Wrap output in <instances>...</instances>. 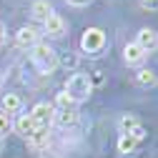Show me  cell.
I'll return each instance as SVG.
<instances>
[{
  "label": "cell",
  "mask_w": 158,
  "mask_h": 158,
  "mask_svg": "<svg viewBox=\"0 0 158 158\" xmlns=\"http://www.w3.org/2000/svg\"><path fill=\"white\" fill-rule=\"evenodd\" d=\"M30 50H33V63L38 65L40 73H53V70L58 68V53H55L50 45L38 43V45H33Z\"/></svg>",
  "instance_id": "cell-1"
},
{
  "label": "cell",
  "mask_w": 158,
  "mask_h": 158,
  "mask_svg": "<svg viewBox=\"0 0 158 158\" xmlns=\"http://www.w3.org/2000/svg\"><path fill=\"white\" fill-rule=\"evenodd\" d=\"M90 90H93V85L88 81V75H83V73H73L68 78V83H65V93L73 98V103L85 101V98L90 95Z\"/></svg>",
  "instance_id": "cell-2"
},
{
  "label": "cell",
  "mask_w": 158,
  "mask_h": 158,
  "mask_svg": "<svg viewBox=\"0 0 158 158\" xmlns=\"http://www.w3.org/2000/svg\"><path fill=\"white\" fill-rule=\"evenodd\" d=\"M81 48L90 55H98L103 48H106V33L101 28H88L81 38Z\"/></svg>",
  "instance_id": "cell-3"
},
{
  "label": "cell",
  "mask_w": 158,
  "mask_h": 158,
  "mask_svg": "<svg viewBox=\"0 0 158 158\" xmlns=\"http://www.w3.org/2000/svg\"><path fill=\"white\" fill-rule=\"evenodd\" d=\"M30 115H33V121L38 123V128H48L50 123H53V115H55V108L50 106V103H38L33 110H30Z\"/></svg>",
  "instance_id": "cell-4"
},
{
  "label": "cell",
  "mask_w": 158,
  "mask_h": 158,
  "mask_svg": "<svg viewBox=\"0 0 158 158\" xmlns=\"http://www.w3.org/2000/svg\"><path fill=\"white\" fill-rule=\"evenodd\" d=\"M135 45H138V48H143L146 53L156 50V48H158V33H156V30H151V28H143V30H138Z\"/></svg>",
  "instance_id": "cell-5"
},
{
  "label": "cell",
  "mask_w": 158,
  "mask_h": 158,
  "mask_svg": "<svg viewBox=\"0 0 158 158\" xmlns=\"http://www.w3.org/2000/svg\"><path fill=\"white\" fill-rule=\"evenodd\" d=\"M53 121L60 126V128L75 126V123H78V110H75V106H73V108H58V113L53 115Z\"/></svg>",
  "instance_id": "cell-6"
},
{
  "label": "cell",
  "mask_w": 158,
  "mask_h": 158,
  "mask_svg": "<svg viewBox=\"0 0 158 158\" xmlns=\"http://www.w3.org/2000/svg\"><path fill=\"white\" fill-rule=\"evenodd\" d=\"M43 25H45V33H48L50 38H63V35H65V20H63L60 15H55V13L48 18Z\"/></svg>",
  "instance_id": "cell-7"
},
{
  "label": "cell",
  "mask_w": 158,
  "mask_h": 158,
  "mask_svg": "<svg viewBox=\"0 0 158 158\" xmlns=\"http://www.w3.org/2000/svg\"><path fill=\"white\" fill-rule=\"evenodd\" d=\"M38 33L35 28H20L18 30V35H15V43L20 45V48H33V45H38Z\"/></svg>",
  "instance_id": "cell-8"
},
{
  "label": "cell",
  "mask_w": 158,
  "mask_h": 158,
  "mask_svg": "<svg viewBox=\"0 0 158 158\" xmlns=\"http://www.w3.org/2000/svg\"><path fill=\"white\" fill-rule=\"evenodd\" d=\"M123 55H126V63H128V65H141V63L146 60L148 53H146L143 48H138L135 43H128L126 50H123Z\"/></svg>",
  "instance_id": "cell-9"
},
{
  "label": "cell",
  "mask_w": 158,
  "mask_h": 158,
  "mask_svg": "<svg viewBox=\"0 0 158 158\" xmlns=\"http://www.w3.org/2000/svg\"><path fill=\"white\" fill-rule=\"evenodd\" d=\"M15 131L20 133L23 138H30V135H33V133L38 131V123L33 121V115L28 113V115H20V118L15 121Z\"/></svg>",
  "instance_id": "cell-10"
},
{
  "label": "cell",
  "mask_w": 158,
  "mask_h": 158,
  "mask_svg": "<svg viewBox=\"0 0 158 158\" xmlns=\"http://www.w3.org/2000/svg\"><path fill=\"white\" fill-rule=\"evenodd\" d=\"M30 10H33V18H35V20H40V23H45L48 18L53 15V5L48 3V0H35Z\"/></svg>",
  "instance_id": "cell-11"
},
{
  "label": "cell",
  "mask_w": 158,
  "mask_h": 158,
  "mask_svg": "<svg viewBox=\"0 0 158 158\" xmlns=\"http://www.w3.org/2000/svg\"><path fill=\"white\" fill-rule=\"evenodd\" d=\"M20 106H23V101H20V95L18 93H5L3 95V113H18L20 110Z\"/></svg>",
  "instance_id": "cell-12"
},
{
  "label": "cell",
  "mask_w": 158,
  "mask_h": 158,
  "mask_svg": "<svg viewBox=\"0 0 158 158\" xmlns=\"http://www.w3.org/2000/svg\"><path fill=\"white\" fill-rule=\"evenodd\" d=\"M135 83H138V85H143V88H153V85L158 83V75H156L153 70L143 68V70H138V73H135Z\"/></svg>",
  "instance_id": "cell-13"
},
{
  "label": "cell",
  "mask_w": 158,
  "mask_h": 158,
  "mask_svg": "<svg viewBox=\"0 0 158 158\" xmlns=\"http://www.w3.org/2000/svg\"><path fill=\"white\" fill-rule=\"evenodd\" d=\"M135 146H138V141L133 135H121V138H118V153H121V156H131L135 151Z\"/></svg>",
  "instance_id": "cell-14"
},
{
  "label": "cell",
  "mask_w": 158,
  "mask_h": 158,
  "mask_svg": "<svg viewBox=\"0 0 158 158\" xmlns=\"http://www.w3.org/2000/svg\"><path fill=\"white\" fill-rule=\"evenodd\" d=\"M28 141H30V146H33V148H43V146L50 141V131H48V128H38V131L28 138Z\"/></svg>",
  "instance_id": "cell-15"
},
{
  "label": "cell",
  "mask_w": 158,
  "mask_h": 158,
  "mask_svg": "<svg viewBox=\"0 0 158 158\" xmlns=\"http://www.w3.org/2000/svg\"><path fill=\"white\" fill-rule=\"evenodd\" d=\"M135 126H138V118H135V115H131V113H126V115L121 118V121H118V131H121L123 135H128V133H131Z\"/></svg>",
  "instance_id": "cell-16"
},
{
  "label": "cell",
  "mask_w": 158,
  "mask_h": 158,
  "mask_svg": "<svg viewBox=\"0 0 158 158\" xmlns=\"http://www.w3.org/2000/svg\"><path fill=\"white\" fill-rule=\"evenodd\" d=\"M78 63H81V58H78L73 50H68V53H63V55H58V65H65V68H78Z\"/></svg>",
  "instance_id": "cell-17"
},
{
  "label": "cell",
  "mask_w": 158,
  "mask_h": 158,
  "mask_svg": "<svg viewBox=\"0 0 158 158\" xmlns=\"http://www.w3.org/2000/svg\"><path fill=\"white\" fill-rule=\"evenodd\" d=\"M13 128V123H10V115L8 113H0V138L3 135H8V131Z\"/></svg>",
  "instance_id": "cell-18"
},
{
  "label": "cell",
  "mask_w": 158,
  "mask_h": 158,
  "mask_svg": "<svg viewBox=\"0 0 158 158\" xmlns=\"http://www.w3.org/2000/svg\"><path fill=\"white\" fill-rule=\"evenodd\" d=\"M55 103H58V108H73V106H75V103H73V98H70L65 90H63V93H58V101H55Z\"/></svg>",
  "instance_id": "cell-19"
},
{
  "label": "cell",
  "mask_w": 158,
  "mask_h": 158,
  "mask_svg": "<svg viewBox=\"0 0 158 158\" xmlns=\"http://www.w3.org/2000/svg\"><path fill=\"white\" fill-rule=\"evenodd\" d=\"M128 135H133L135 141H143V138H146V128H143L141 123H138V126H135V128H133V131H131Z\"/></svg>",
  "instance_id": "cell-20"
},
{
  "label": "cell",
  "mask_w": 158,
  "mask_h": 158,
  "mask_svg": "<svg viewBox=\"0 0 158 158\" xmlns=\"http://www.w3.org/2000/svg\"><path fill=\"white\" fill-rule=\"evenodd\" d=\"M143 10H158V0H141Z\"/></svg>",
  "instance_id": "cell-21"
},
{
  "label": "cell",
  "mask_w": 158,
  "mask_h": 158,
  "mask_svg": "<svg viewBox=\"0 0 158 158\" xmlns=\"http://www.w3.org/2000/svg\"><path fill=\"white\" fill-rule=\"evenodd\" d=\"M88 81H90V85H93V83H95V85H101V83H103V70H95L93 78H88Z\"/></svg>",
  "instance_id": "cell-22"
},
{
  "label": "cell",
  "mask_w": 158,
  "mask_h": 158,
  "mask_svg": "<svg viewBox=\"0 0 158 158\" xmlns=\"http://www.w3.org/2000/svg\"><path fill=\"white\" fill-rule=\"evenodd\" d=\"M90 3H93V0H68V5H73V8H85Z\"/></svg>",
  "instance_id": "cell-23"
},
{
  "label": "cell",
  "mask_w": 158,
  "mask_h": 158,
  "mask_svg": "<svg viewBox=\"0 0 158 158\" xmlns=\"http://www.w3.org/2000/svg\"><path fill=\"white\" fill-rule=\"evenodd\" d=\"M5 38H8V35H5V25H3V23H0V45H3V43H5Z\"/></svg>",
  "instance_id": "cell-24"
},
{
  "label": "cell",
  "mask_w": 158,
  "mask_h": 158,
  "mask_svg": "<svg viewBox=\"0 0 158 158\" xmlns=\"http://www.w3.org/2000/svg\"><path fill=\"white\" fill-rule=\"evenodd\" d=\"M151 158H158V151H156V153H153V156H151Z\"/></svg>",
  "instance_id": "cell-25"
}]
</instances>
